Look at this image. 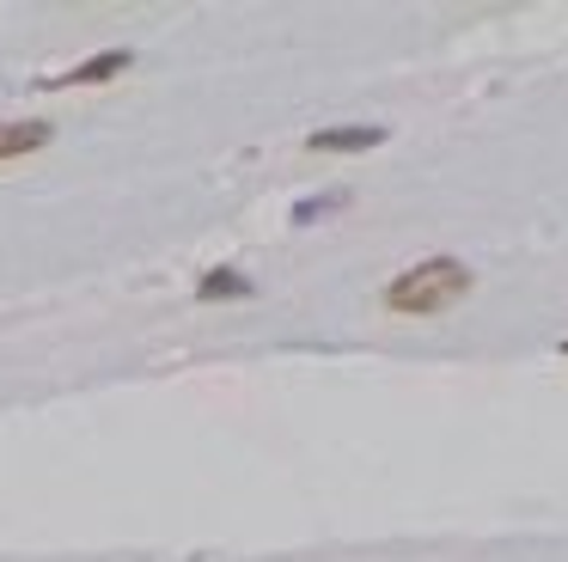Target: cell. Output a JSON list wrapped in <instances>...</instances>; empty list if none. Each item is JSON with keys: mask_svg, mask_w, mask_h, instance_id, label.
I'll return each mask as SVG.
<instances>
[{"mask_svg": "<svg viewBox=\"0 0 568 562\" xmlns=\"http://www.w3.org/2000/svg\"><path fill=\"white\" fill-rule=\"evenodd\" d=\"M471 288H476L471 264H459V257H428V264H415V269L385 281V313L434 318V313H452L459 300H471Z\"/></svg>", "mask_w": 568, "mask_h": 562, "instance_id": "1", "label": "cell"}, {"mask_svg": "<svg viewBox=\"0 0 568 562\" xmlns=\"http://www.w3.org/2000/svg\"><path fill=\"white\" fill-rule=\"evenodd\" d=\"M135 68V49H98L86 62H74L62 80H49V93H86V86H110V80H123Z\"/></svg>", "mask_w": 568, "mask_h": 562, "instance_id": "2", "label": "cell"}, {"mask_svg": "<svg viewBox=\"0 0 568 562\" xmlns=\"http://www.w3.org/2000/svg\"><path fill=\"white\" fill-rule=\"evenodd\" d=\"M385 140V129H367V123H342V129H312L306 147L312 154H373Z\"/></svg>", "mask_w": 568, "mask_h": 562, "instance_id": "3", "label": "cell"}, {"mask_svg": "<svg viewBox=\"0 0 568 562\" xmlns=\"http://www.w3.org/2000/svg\"><path fill=\"white\" fill-rule=\"evenodd\" d=\"M49 140H56V123H44V117L0 123V166H7V159H25V154H44Z\"/></svg>", "mask_w": 568, "mask_h": 562, "instance_id": "4", "label": "cell"}, {"mask_svg": "<svg viewBox=\"0 0 568 562\" xmlns=\"http://www.w3.org/2000/svg\"><path fill=\"white\" fill-rule=\"evenodd\" d=\"M196 300L202 306H220V300H257V281L245 276V269H208V276L196 281Z\"/></svg>", "mask_w": 568, "mask_h": 562, "instance_id": "5", "label": "cell"}, {"mask_svg": "<svg viewBox=\"0 0 568 562\" xmlns=\"http://www.w3.org/2000/svg\"><path fill=\"white\" fill-rule=\"evenodd\" d=\"M354 196L349 190H330V196H306V203H293V227H312V220H324V215H342Z\"/></svg>", "mask_w": 568, "mask_h": 562, "instance_id": "6", "label": "cell"}, {"mask_svg": "<svg viewBox=\"0 0 568 562\" xmlns=\"http://www.w3.org/2000/svg\"><path fill=\"white\" fill-rule=\"evenodd\" d=\"M563 355H568V343H563Z\"/></svg>", "mask_w": 568, "mask_h": 562, "instance_id": "7", "label": "cell"}]
</instances>
